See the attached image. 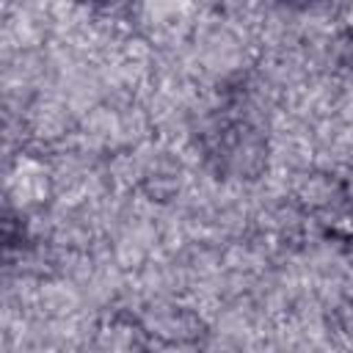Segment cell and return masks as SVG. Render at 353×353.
Instances as JSON below:
<instances>
[{"instance_id": "cell-1", "label": "cell", "mask_w": 353, "mask_h": 353, "mask_svg": "<svg viewBox=\"0 0 353 353\" xmlns=\"http://www.w3.org/2000/svg\"><path fill=\"white\" fill-rule=\"evenodd\" d=\"M276 3H281V6H287V8H314V6L328 3V0H276Z\"/></svg>"}, {"instance_id": "cell-2", "label": "cell", "mask_w": 353, "mask_h": 353, "mask_svg": "<svg viewBox=\"0 0 353 353\" xmlns=\"http://www.w3.org/2000/svg\"><path fill=\"white\" fill-rule=\"evenodd\" d=\"M345 55H347V63L353 69V30L347 33V41H345Z\"/></svg>"}]
</instances>
